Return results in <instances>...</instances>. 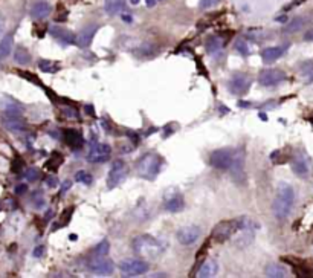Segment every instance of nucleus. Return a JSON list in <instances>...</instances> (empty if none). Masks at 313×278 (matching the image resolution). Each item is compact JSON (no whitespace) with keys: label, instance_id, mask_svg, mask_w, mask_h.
Here are the masks:
<instances>
[{"label":"nucleus","instance_id":"nucleus-35","mask_svg":"<svg viewBox=\"0 0 313 278\" xmlns=\"http://www.w3.org/2000/svg\"><path fill=\"white\" fill-rule=\"evenodd\" d=\"M43 196H41V192H37V194H34V205L35 208H41L43 206Z\"/></svg>","mask_w":313,"mask_h":278},{"label":"nucleus","instance_id":"nucleus-37","mask_svg":"<svg viewBox=\"0 0 313 278\" xmlns=\"http://www.w3.org/2000/svg\"><path fill=\"white\" fill-rule=\"evenodd\" d=\"M28 191V186L23 184V185H18L17 188H15V192H17V194H25V192Z\"/></svg>","mask_w":313,"mask_h":278},{"label":"nucleus","instance_id":"nucleus-19","mask_svg":"<svg viewBox=\"0 0 313 278\" xmlns=\"http://www.w3.org/2000/svg\"><path fill=\"white\" fill-rule=\"evenodd\" d=\"M183 206H185L183 197L179 196L177 192H176L174 196H171V197H168V199L165 200V209L168 211V212H179V211L183 209Z\"/></svg>","mask_w":313,"mask_h":278},{"label":"nucleus","instance_id":"nucleus-1","mask_svg":"<svg viewBox=\"0 0 313 278\" xmlns=\"http://www.w3.org/2000/svg\"><path fill=\"white\" fill-rule=\"evenodd\" d=\"M294 202H295V191H294V186L286 184V182H281L278 185V189H277V196H275V200L272 203V211H274V216L278 219V220H284L289 217V214L292 212V206H294Z\"/></svg>","mask_w":313,"mask_h":278},{"label":"nucleus","instance_id":"nucleus-9","mask_svg":"<svg viewBox=\"0 0 313 278\" xmlns=\"http://www.w3.org/2000/svg\"><path fill=\"white\" fill-rule=\"evenodd\" d=\"M119 269L125 277H138V275H142L149 271V263H145L142 260L127 259V260L121 262Z\"/></svg>","mask_w":313,"mask_h":278},{"label":"nucleus","instance_id":"nucleus-27","mask_svg":"<svg viewBox=\"0 0 313 278\" xmlns=\"http://www.w3.org/2000/svg\"><path fill=\"white\" fill-rule=\"evenodd\" d=\"M38 68H40V71L48 72V74H55L60 69V66H58L57 63L49 61V60H41V61H38Z\"/></svg>","mask_w":313,"mask_h":278},{"label":"nucleus","instance_id":"nucleus-23","mask_svg":"<svg viewBox=\"0 0 313 278\" xmlns=\"http://www.w3.org/2000/svg\"><path fill=\"white\" fill-rule=\"evenodd\" d=\"M286 51V48H266L263 52H261V58H263V61L264 63H274V61H277L281 55H283V52Z\"/></svg>","mask_w":313,"mask_h":278},{"label":"nucleus","instance_id":"nucleus-32","mask_svg":"<svg viewBox=\"0 0 313 278\" xmlns=\"http://www.w3.org/2000/svg\"><path fill=\"white\" fill-rule=\"evenodd\" d=\"M61 162H63V156H61V155H58V153H54V155H52V158L48 161V164H49L48 167L55 170V168H58V167L61 165Z\"/></svg>","mask_w":313,"mask_h":278},{"label":"nucleus","instance_id":"nucleus-7","mask_svg":"<svg viewBox=\"0 0 313 278\" xmlns=\"http://www.w3.org/2000/svg\"><path fill=\"white\" fill-rule=\"evenodd\" d=\"M250 84H252V80L246 74H234L228 81V91L233 95H244L249 91Z\"/></svg>","mask_w":313,"mask_h":278},{"label":"nucleus","instance_id":"nucleus-8","mask_svg":"<svg viewBox=\"0 0 313 278\" xmlns=\"http://www.w3.org/2000/svg\"><path fill=\"white\" fill-rule=\"evenodd\" d=\"M290 165H292V171H294L298 178H309L312 171V164H310L309 156L304 152H297Z\"/></svg>","mask_w":313,"mask_h":278},{"label":"nucleus","instance_id":"nucleus-4","mask_svg":"<svg viewBox=\"0 0 313 278\" xmlns=\"http://www.w3.org/2000/svg\"><path fill=\"white\" fill-rule=\"evenodd\" d=\"M235 159V152L231 148H222V150H216V152L211 153L210 156V164L214 168L219 170H229L234 164Z\"/></svg>","mask_w":313,"mask_h":278},{"label":"nucleus","instance_id":"nucleus-28","mask_svg":"<svg viewBox=\"0 0 313 278\" xmlns=\"http://www.w3.org/2000/svg\"><path fill=\"white\" fill-rule=\"evenodd\" d=\"M14 60L18 63V64H28L31 61V55L28 54L26 49L23 48H17L15 49V54H14Z\"/></svg>","mask_w":313,"mask_h":278},{"label":"nucleus","instance_id":"nucleus-47","mask_svg":"<svg viewBox=\"0 0 313 278\" xmlns=\"http://www.w3.org/2000/svg\"><path fill=\"white\" fill-rule=\"evenodd\" d=\"M139 2H141V0H130V3H132V5H138Z\"/></svg>","mask_w":313,"mask_h":278},{"label":"nucleus","instance_id":"nucleus-40","mask_svg":"<svg viewBox=\"0 0 313 278\" xmlns=\"http://www.w3.org/2000/svg\"><path fill=\"white\" fill-rule=\"evenodd\" d=\"M304 40H306V41H313V29H309V31L304 34Z\"/></svg>","mask_w":313,"mask_h":278},{"label":"nucleus","instance_id":"nucleus-16","mask_svg":"<svg viewBox=\"0 0 313 278\" xmlns=\"http://www.w3.org/2000/svg\"><path fill=\"white\" fill-rule=\"evenodd\" d=\"M49 32L57 38V40H60L63 45H77V37L72 34V32H69V31H66V29H63V28H55V26H52L51 29H49Z\"/></svg>","mask_w":313,"mask_h":278},{"label":"nucleus","instance_id":"nucleus-17","mask_svg":"<svg viewBox=\"0 0 313 278\" xmlns=\"http://www.w3.org/2000/svg\"><path fill=\"white\" fill-rule=\"evenodd\" d=\"M52 11V6L48 2H43V0H40V2H35L31 8V15L37 20H43L46 18Z\"/></svg>","mask_w":313,"mask_h":278},{"label":"nucleus","instance_id":"nucleus-2","mask_svg":"<svg viewBox=\"0 0 313 278\" xmlns=\"http://www.w3.org/2000/svg\"><path fill=\"white\" fill-rule=\"evenodd\" d=\"M133 249L145 259H155L165 251V245L152 235H139L133 240Z\"/></svg>","mask_w":313,"mask_h":278},{"label":"nucleus","instance_id":"nucleus-11","mask_svg":"<svg viewBox=\"0 0 313 278\" xmlns=\"http://www.w3.org/2000/svg\"><path fill=\"white\" fill-rule=\"evenodd\" d=\"M177 242L183 246H190L193 243H196L200 237V228L196 225H190V226H183L177 231L176 234Z\"/></svg>","mask_w":313,"mask_h":278},{"label":"nucleus","instance_id":"nucleus-22","mask_svg":"<svg viewBox=\"0 0 313 278\" xmlns=\"http://www.w3.org/2000/svg\"><path fill=\"white\" fill-rule=\"evenodd\" d=\"M264 274L266 277H270V278H283L287 275V269L280 263H270L266 266Z\"/></svg>","mask_w":313,"mask_h":278},{"label":"nucleus","instance_id":"nucleus-38","mask_svg":"<svg viewBox=\"0 0 313 278\" xmlns=\"http://www.w3.org/2000/svg\"><path fill=\"white\" fill-rule=\"evenodd\" d=\"M43 252H45V248L43 246H37L32 254H34V257H41V255H43Z\"/></svg>","mask_w":313,"mask_h":278},{"label":"nucleus","instance_id":"nucleus-10","mask_svg":"<svg viewBox=\"0 0 313 278\" xmlns=\"http://www.w3.org/2000/svg\"><path fill=\"white\" fill-rule=\"evenodd\" d=\"M112 155V148L107 144H95L92 145L90 152L87 153V161L92 164H102L107 162Z\"/></svg>","mask_w":313,"mask_h":278},{"label":"nucleus","instance_id":"nucleus-46","mask_svg":"<svg viewBox=\"0 0 313 278\" xmlns=\"http://www.w3.org/2000/svg\"><path fill=\"white\" fill-rule=\"evenodd\" d=\"M275 20H277V21H286L287 18H286V15H280V17H277Z\"/></svg>","mask_w":313,"mask_h":278},{"label":"nucleus","instance_id":"nucleus-3","mask_svg":"<svg viewBox=\"0 0 313 278\" xmlns=\"http://www.w3.org/2000/svg\"><path fill=\"white\" fill-rule=\"evenodd\" d=\"M160 165H162V159L156 153H147L138 161L136 170H138V175L142 179L155 181L160 171Z\"/></svg>","mask_w":313,"mask_h":278},{"label":"nucleus","instance_id":"nucleus-33","mask_svg":"<svg viewBox=\"0 0 313 278\" xmlns=\"http://www.w3.org/2000/svg\"><path fill=\"white\" fill-rule=\"evenodd\" d=\"M220 3V0H200V9L206 11V9H211L214 6H217Z\"/></svg>","mask_w":313,"mask_h":278},{"label":"nucleus","instance_id":"nucleus-25","mask_svg":"<svg viewBox=\"0 0 313 278\" xmlns=\"http://www.w3.org/2000/svg\"><path fill=\"white\" fill-rule=\"evenodd\" d=\"M304 23H306V20L303 17H295L294 20L290 21V23L284 28V32L286 34H294V32H298L300 29L304 28Z\"/></svg>","mask_w":313,"mask_h":278},{"label":"nucleus","instance_id":"nucleus-36","mask_svg":"<svg viewBox=\"0 0 313 278\" xmlns=\"http://www.w3.org/2000/svg\"><path fill=\"white\" fill-rule=\"evenodd\" d=\"M301 72H303V74H306V75L312 74V72H313V61H307L306 64H303Z\"/></svg>","mask_w":313,"mask_h":278},{"label":"nucleus","instance_id":"nucleus-29","mask_svg":"<svg viewBox=\"0 0 313 278\" xmlns=\"http://www.w3.org/2000/svg\"><path fill=\"white\" fill-rule=\"evenodd\" d=\"M109 248H110L109 242H107L106 239H104V240H101V242L95 246L93 254H95L96 257H106V255L109 254Z\"/></svg>","mask_w":313,"mask_h":278},{"label":"nucleus","instance_id":"nucleus-21","mask_svg":"<svg viewBox=\"0 0 313 278\" xmlns=\"http://www.w3.org/2000/svg\"><path fill=\"white\" fill-rule=\"evenodd\" d=\"M223 46H225V41L219 35H211L210 38L206 40V43H205V48H206V51L210 52V54L220 52L223 49Z\"/></svg>","mask_w":313,"mask_h":278},{"label":"nucleus","instance_id":"nucleus-45","mask_svg":"<svg viewBox=\"0 0 313 278\" xmlns=\"http://www.w3.org/2000/svg\"><path fill=\"white\" fill-rule=\"evenodd\" d=\"M145 2H147V6L149 8H153L155 6V0H145Z\"/></svg>","mask_w":313,"mask_h":278},{"label":"nucleus","instance_id":"nucleus-43","mask_svg":"<svg viewBox=\"0 0 313 278\" xmlns=\"http://www.w3.org/2000/svg\"><path fill=\"white\" fill-rule=\"evenodd\" d=\"M65 112L68 113V116H69V118H78L77 112H75V110H72V109H66Z\"/></svg>","mask_w":313,"mask_h":278},{"label":"nucleus","instance_id":"nucleus-5","mask_svg":"<svg viewBox=\"0 0 313 278\" xmlns=\"http://www.w3.org/2000/svg\"><path fill=\"white\" fill-rule=\"evenodd\" d=\"M127 173H129V168L124 161H119V159L113 161V164L110 165V170H109V175H107L109 189H113L119 184H122L125 181V178H127Z\"/></svg>","mask_w":313,"mask_h":278},{"label":"nucleus","instance_id":"nucleus-24","mask_svg":"<svg viewBox=\"0 0 313 278\" xmlns=\"http://www.w3.org/2000/svg\"><path fill=\"white\" fill-rule=\"evenodd\" d=\"M125 6V0H104V9L109 15L121 12Z\"/></svg>","mask_w":313,"mask_h":278},{"label":"nucleus","instance_id":"nucleus-14","mask_svg":"<svg viewBox=\"0 0 313 278\" xmlns=\"http://www.w3.org/2000/svg\"><path fill=\"white\" fill-rule=\"evenodd\" d=\"M98 29H99V26H95V25H92V26H89L86 29H82L77 35V45L79 48H89L90 43L93 41V37H95V34H96Z\"/></svg>","mask_w":313,"mask_h":278},{"label":"nucleus","instance_id":"nucleus-44","mask_svg":"<svg viewBox=\"0 0 313 278\" xmlns=\"http://www.w3.org/2000/svg\"><path fill=\"white\" fill-rule=\"evenodd\" d=\"M3 28H5V20H3V17H2V15H0V34H2Z\"/></svg>","mask_w":313,"mask_h":278},{"label":"nucleus","instance_id":"nucleus-41","mask_svg":"<svg viewBox=\"0 0 313 278\" xmlns=\"http://www.w3.org/2000/svg\"><path fill=\"white\" fill-rule=\"evenodd\" d=\"M121 18L125 21V23H132V21H133L132 15H129V14H122V15H121Z\"/></svg>","mask_w":313,"mask_h":278},{"label":"nucleus","instance_id":"nucleus-15","mask_svg":"<svg viewBox=\"0 0 313 278\" xmlns=\"http://www.w3.org/2000/svg\"><path fill=\"white\" fill-rule=\"evenodd\" d=\"M3 125L11 132H22L26 128V122L20 118V115H11V113H6L3 116Z\"/></svg>","mask_w":313,"mask_h":278},{"label":"nucleus","instance_id":"nucleus-34","mask_svg":"<svg viewBox=\"0 0 313 278\" xmlns=\"http://www.w3.org/2000/svg\"><path fill=\"white\" fill-rule=\"evenodd\" d=\"M38 170H35V168H29V170H26V173H25V178L29 181V182H35L37 179H38Z\"/></svg>","mask_w":313,"mask_h":278},{"label":"nucleus","instance_id":"nucleus-26","mask_svg":"<svg viewBox=\"0 0 313 278\" xmlns=\"http://www.w3.org/2000/svg\"><path fill=\"white\" fill-rule=\"evenodd\" d=\"M12 49V35H5L0 41V58H6Z\"/></svg>","mask_w":313,"mask_h":278},{"label":"nucleus","instance_id":"nucleus-12","mask_svg":"<svg viewBox=\"0 0 313 278\" xmlns=\"http://www.w3.org/2000/svg\"><path fill=\"white\" fill-rule=\"evenodd\" d=\"M284 80H286V74L280 69H264L258 77L260 84L266 86V88H272V86H277L283 83Z\"/></svg>","mask_w":313,"mask_h":278},{"label":"nucleus","instance_id":"nucleus-20","mask_svg":"<svg viewBox=\"0 0 313 278\" xmlns=\"http://www.w3.org/2000/svg\"><path fill=\"white\" fill-rule=\"evenodd\" d=\"M65 139H66V144L72 148H79L82 145V136L79 135V132L74 130V128H68V130H65Z\"/></svg>","mask_w":313,"mask_h":278},{"label":"nucleus","instance_id":"nucleus-18","mask_svg":"<svg viewBox=\"0 0 313 278\" xmlns=\"http://www.w3.org/2000/svg\"><path fill=\"white\" fill-rule=\"evenodd\" d=\"M217 272H219V265H217V262L213 260V259H208V260H205L203 265L200 266V269H199V272H197V277H199V278H211V277H214Z\"/></svg>","mask_w":313,"mask_h":278},{"label":"nucleus","instance_id":"nucleus-39","mask_svg":"<svg viewBox=\"0 0 313 278\" xmlns=\"http://www.w3.org/2000/svg\"><path fill=\"white\" fill-rule=\"evenodd\" d=\"M57 184H58V181H57L55 178H49V179L46 181V185H48L49 188H55V186H57Z\"/></svg>","mask_w":313,"mask_h":278},{"label":"nucleus","instance_id":"nucleus-13","mask_svg":"<svg viewBox=\"0 0 313 278\" xmlns=\"http://www.w3.org/2000/svg\"><path fill=\"white\" fill-rule=\"evenodd\" d=\"M87 268L92 274H96V275H112L115 271V263L112 260L104 259V257H99V259L89 262Z\"/></svg>","mask_w":313,"mask_h":278},{"label":"nucleus","instance_id":"nucleus-6","mask_svg":"<svg viewBox=\"0 0 313 278\" xmlns=\"http://www.w3.org/2000/svg\"><path fill=\"white\" fill-rule=\"evenodd\" d=\"M238 232V225H237V219L231 220V222H222L220 225H217L213 231V239L219 243L226 242L228 239L234 237V235Z\"/></svg>","mask_w":313,"mask_h":278},{"label":"nucleus","instance_id":"nucleus-31","mask_svg":"<svg viewBox=\"0 0 313 278\" xmlns=\"http://www.w3.org/2000/svg\"><path fill=\"white\" fill-rule=\"evenodd\" d=\"M235 49L240 52V54H243V55H250V48H249V45H247V41L246 40H238L237 41V45H235Z\"/></svg>","mask_w":313,"mask_h":278},{"label":"nucleus","instance_id":"nucleus-42","mask_svg":"<svg viewBox=\"0 0 313 278\" xmlns=\"http://www.w3.org/2000/svg\"><path fill=\"white\" fill-rule=\"evenodd\" d=\"M69 186H71V182L69 181H66L65 184H63V186H61V194H65V192L69 189Z\"/></svg>","mask_w":313,"mask_h":278},{"label":"nucleus","instance_id":"nucleus-30","mask_svg":"<svg viewBox=\"0 0 313 278\" xmlns=\"http://www.w3.org/2000/svg\"><path fill=\"white\" fill-rule=\"evenodd\" d=\"M75 181L79 182V184H84V185H90L93 178L90 173H87V171H78V173L75 175Z\"/></svg>","mask_w":313,"mask_h":278}]
</instances>
